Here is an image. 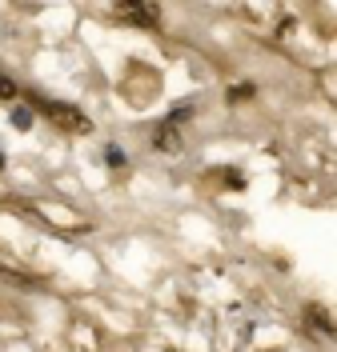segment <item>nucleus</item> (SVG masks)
<instances>
[{
	"label": "nucleus",
	"mask_w": 337,
	"mask_h": 352,
	"mask_svg": "<svg viewBox=\"0 0 337 352\" xmlns=\"http://www.w3.org/2000/svg\"><path fill=\"white\" fill-rule=\"evenodd\" d=\"M41 109L61 124V129L68 132H89V120H85V112H76V109H68V104H52V100H41Z\"/></svg>",
	"instance_id": "nucleus-1"
},
{
	"label": "nucleus",
	"mask_w": 337,
	"mask_h": 352,
	"mask_svg": "<svg viewBox=\"0 0 337 352\" xmlns=\"http://www.w3.org/2000/svg\"><path fill=\"white\" fill-rule=\"evenodd\" d=\"M305 316H309V324H314L317 332H334V324H329V312L321 305H314V308H305Z\"/></svg>",
	"instance_id": "nucleus-2"
},
{
	"label": "nucleus",
	"mask_w": 337,
	"mask_h": 352,
	"mask_svg": "<svg viewBox=\"0 0 337 352\" xmlns=\"http://www.w3.org/2000/svg\"><path fill=\"white\" fill-rule=\"evenodd\" d=\"M157 148H169V153H177V148H181V136H177L173 129H161V132H157Z\"/></svg>",
	"instance_id": "nucleus-3"
},
{
	"label": "nucleus",
	"mask_w": 337,
	"mask_h": 352,
	"mask_svg": "<svg viewBox=\"0 0 337 352\" xmlns=\"http://www.w3.org/2000/svg\"><path fill=\"white\" fill-rule=\"evenodd\" d=\"M129 12H133L136 21H145V24L157 21V8H153V4H129Z\"/></svg>",
	"instance_id": "nucleus-4"
},
{
	"label": "nucleus",
	"mask_w": 337,
	"mask_h": 352,
	"mask_svg": "<svg viewBox=\"0 0 337 352\" xmlns=\"http://www.w3.org/2000/svg\"><path fill=\"white\" fill-rule=\"evenodd\" d=\"M12 124H17V129H32V116H28V109L12 112Z\"/></svg>",
	"instance_id": "nucleus-5"
},
{
	"label": "nucleus",
	"mask_w": 337,
	"mask_h": 352,
	"mask_svg": "<svg viewBox=\"0 0 337 352\" xmlns=\"http://www.w3.org/2000/svg\"><path fill=\"white\" fill-rule=\"evenodd\" d=\"M105 160H109V164H125V153H121V148H105Z\"/></svg>",
	"instance_id": "nucleus-6"
},
{
	"label": "nucleus",
	"mask_w": 337,
	"mask_h": 352,
	"mask_svg": "<svg viewBox=\"0 0 337 352\" xmlns=\"http://www.w3.org/2000/svg\"><path fill=\"white\" fill-rule=\"evenodd\" d=\"M0 96H8V100L17 96V85H12V80H4V76H0Z\"/></svg>",
	"instance_id": "nucleus-7"
}]
</instances>
